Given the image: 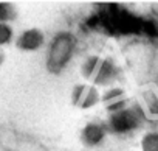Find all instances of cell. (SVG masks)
Here are the masks:
<instances>
[{
  "label": "cell",
  "mask_w": 158,
  "mask_h": 151,
  "mask_svg": "<svg viewBox=\"0 0 158 151\" xmlns=\"http://www.w3.org/2000/svg\"><path fill=\"white\" fill-rule=\"evenodd\" d=\"M74 48V38L70 33H59L51 44V53L48 56V69H56L57 72L65 67L70 59V55Z\"/></svg>",
  "instance_id": "6da1fadb"
},
{
  "label": "cell",
  "mask_w": 158,
  "mask_h": 151,
  "mask_svg": "<svg viewBox=\"0 0 158 151\" xmlns=\"http://www.w3.org/2000/svg\"><path fill=\"white\" fill-rule=\"evenodd\" d=\"M139 122H141L139 114L132 108H126L116 114H110L107 129L112 132H116V134H126V132H130L135 128H138Z\"/></svg>",
  "instance_id": "7a4b0ae2"
},
{
  "label": "cell",
  "mask_w": 158,
  "mask_h": 151,
  "mask_svg": "<svg viewBox=\"0 0 158 151\" xmlns=\"http://www.w3.org/2000/svg\"><path fill=\"white\" fill-rule=\"evenodd\" d=\"M14 44L17 50L25 53H33L42 48V45L45 44V34L40 28H27L16 38Z\"/></svg>",
  "instance_id": "3957f363"
},
{
  "label": "cell",
  "mask_w": 158,
  "mask_h": 151,
  "mask_svg": "<svg viewBox=\"0 0 158 151\" xmlns=\"http://www.w3.org/2000/svg\"><path fill=\"white\" fill-rule=\"evenodd\" d=\"M107 125L102 123V122H89L82 129H81V134H79V139L81 142L89 146V148H93V146H98L101 145L106 137H107Z\"/></svg>",
  "instance_id": "277c9868"
},
{
  "label": "cell",
  "mask_w": 158,
  "mask_h": 151,
  "mask_svg": "<svg viewBox=\"0 0 158 151\" xmlns=\"http://www.w3.org/2000/svg\"><path fill=\"white\" fill-rule=\"evenodd\" d=\"M119 75V67L112 61V59H107L104 58V62L98 72V75L95 77L93 80V86L95 87H99V86H109L110 83L116 81Z\"/></svg>",
  "instance_id": "5b68a950"
},
{
  "label": "cell",
  "mask_w": 158,
  "mask_h": 151,
  "mask_svg": "<svg viewBox=\"0 0 158 151\" xmlns=\"http://www.w3.org/2000/svg\"><path fill=\"white\" fill-rule=\"evenodd\" d=\"M104 62V58L102 56H98V55H90L87 56L82 64H81V75H82V78L85 81H92L95 80V77L98 75L101 65Z\"/></svg>",
  "instance_id": "8992f818"
},
{
  "label": "cell",
  "mask_w": 158,
  "mask_h": 151,
  "mask_svg": "<svg viewBox=\"0 0 158 151\" xmlns=\"http://www.w3.org/2000/svg\"><path fill=\"white\" fill-rule=\"evenodd\" d=\"M141 100L146 108V112L150 117L158 118V92L155 89H144L141 92Z\"/></svg>",
  "instance_id": "52a82bcc"
},
{
  "label": "cell",
  "mask_w": 158,
  "mask_h": 151,
  "mask_svg": "<svg viewBox=\"0 0 158 151\" xmlns=\"http://www.w3.org/2000/svg\"><path fill=\"white\" fill-rule=\"evenodd\" d=\"M126 98H127V95H126V91L123 87H109V89H106L101 94V103L106 108L112 106L115 103H119V101H123Z\"/></svg>",
  "instance_id": "ba28073f"
},
{
  "label": "cell",
  "mask_w": 158,
  "mask_h": 151,
  "mask_svg": "<svg viewBox=\"0 0 158 151\" xmlns=\"http://www.w3.org/2000/svg\"><path fill=\"white\" fill-rule=\"evenodd\" d=\"M99 103H101V92H99V89L95 87L93 84H89V89L84 94V97H82V100H81V103H79L77 108L79 109H92V108H95Z\"/></svg>",
  "instance_id": "9c48e42d"
},
{
  "label": "cell",
  "mask_w": 158,
  "mask_h": 151,
  "mask_svg": "<svg viewBox=\"0 0 158 151\" xmlns=\"http://www.w3.org/2000/svg\"><path fill=\"white\" fill-rule=\"evenodd\" d=\"M17 19V8L14 3L0 2V24H10Z\"/></svg>",
  "instance_id": "30bf717a"
},
{
  "label": "cell",
  "mask_w": 158,
  "mask_h": 151,
  "mask_svg": "<svg viewBox=\"0 0 158 151\" xmlns=\"http://www.w3.org/2000/svg\"><path fill=\"white\" fill-rule=\"evenodd\" d=\"M141 151H158V131H147L141 137Z\"/></svg>",
  "instance_id": "8fae6325"
},
{
  "label": "cell",
  "mask_w": 158,
  "mask_h": 151,
  "mask_svg": "<svg viewBox=\"0 0 158 151\" xmlns=\"http://www.w3.org/2000/svg\"><path fill=\"white\" fill-rule=\"evenodd\" d=\"M14 41V30L11 24H0V48Z\"/></svg>",
  "instance_id": "7c38bea8"
},
{
  "label": "cell",
  "mask_w": 158,
  "mask_h": 151,
  "mask_svg": "<svg viewBox=\"0 0 158 151\" xmlns=\"http://www.w3.org/2000/svg\"><path fill=\"white\" fill-rule=\"evenodd\" d=\"M87 89H89V84L87 83H79V84L73 86L71 95H70V101H71L73 106H76V108L79 106V103H81V100H82L84 94L87 92Z\"/></svg>",
  "instance_id": "4fadbf2b"
},
{
  "label": "cell",
  "mask_w": 158,
  "mask_h": 151,
  "mask_svg": "<svg viewBox=\"0 0 158 151\" xmlns=\"http://www.w3.org/2000/svg\"><path fill=\"white\" fill-rule=\"evenodd\" d=\"M5 58H6V55H5L3 48H0V67L3 65V62H5Z\"/></svg>",
  "instance_id": "5bb4252c"
}]
</instances>
